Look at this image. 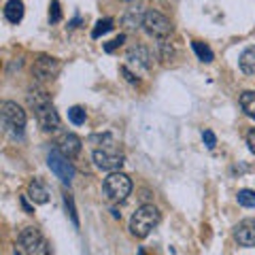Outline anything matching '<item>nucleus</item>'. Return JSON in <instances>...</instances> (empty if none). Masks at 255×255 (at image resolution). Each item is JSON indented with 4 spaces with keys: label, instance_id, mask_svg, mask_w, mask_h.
I'll return each instance as SVG.
<instances>
[{
    "label": "nucleus",
    "instance_id": "nucleus-1",
    "mask_svg": "<svg viewBox=\"0 0 255 255\" xmlns=\"http://www.w3.org/2000/svg\"><path fill=\"white\" fill-rule=\"evenodd\" d=\"M28 105L34 109V115H36V122L38 126H41V130L45 132H53L60 128V115L58 111L53 109L49 96H47L45 92H30L28 94Z\"/></svg>",
    "mask_w": 255,
    "mask_h": 255
},
{
    "label": "nucleus",
    "instance_id": "nucleus-2",
    "mask_svg": "<svg viewBox=\"0 0 255 255\" xmlns=\"http://www.w3.org/2000/svg\"><path fill=\"white\" fill-rule=\"evenodd\" d=\"M15 255H49V243L36 228H23L15 243Z\"/></svg>",
    "mask_w": 255,
    "mask_h": 255
},
{
    "label": "nucleus",
    "instance_id": "nucleus-3",
    "mask_svg": "<svg viewBox=\"0 0 255 255\" xmlns=\"http://www.w3.org/2000/svg\"><path fill=\"white\" fill-rule=\"evenodd\" d=\"M159 211L155 209L153 204H142L136 209V213L132 215L130 219V232L132 236L136 238H147L151 234V230H153L157 223H159Z\"/></svg>",
    "mask_w": 255,
    "mask_h": 255
},
{
    "label": "nucleus",
    "instance_id": "nucleus-4",
    "mask_svg": "<svg viewBox=\"0 0 255 255\" xmlns=\"http://www.w3.org/2000/svg\"><path fill=\"white\" fill-rule=\"evenodd\" d=\"M102 189H105L107 200H111V202H122V200H126V198L130 196L132 181H130L128 174L117 170V172H111L109 177L105 179V185H102Z\"/></svg>",
    "mask_w": 255,
    "mask_h": 255
},
{
    "label": "nucleus",
    "instance_id": "nucleus-5",
    "mask_svg": "<svg viewBox=\"0 0 255 255\" xmlns=\"http://www.w3.org/2000/svg\"><path fill=\"white\" fill-rule=\"evenodd\" d=\"M2 124L6 128V132H11L13 136H21L23 128H26V111L17 102H11V100L2 102Z\"/></svg>",
    "mask_w": 255,
    "mask_h": 255
},
{
    "label": "nucleus",
    "instance_id": "nucleus-6",
    "mask_svg": "<svg viewBox=\"0 0 255 255\" xmlns=\"http://www.w3.org/2000/svg\"><path fill=\"white\" fill-rule=\"evenodd\" d=\"M142 26H145L147 34L149 36H155V38H166L172 32V23L170 19L162 15L159 11H147L145 13V19H142Z\"/></svg>",
    "mask_w": 255,
    "mask_h": 255
},
{
    "label": "nucleus",
    "instance_id": "nucleus-7",
    "mask_svg": "<svg viewBox=\"0 0 255 255\" xmlns=\"http://www.w3.org/2000/svg\"><path fill=\"white\" fill-rule=\"evenodd\" d=\"M47 164H49L51 172L62 183L70 185V181H73V177H75V166H73V162H70L66 155H62L60 151H51V153L47 155Z\"/></svg>",
    "mask_w": 255,
    "mask_h": 255
},
{
    "label": "nucleus",
    "instance_id": "nucleus-8",
    "mask_svg": "<svg viewBox=\"0 0 255 255\" xmlns=\"http://www.w3.org/2000/svg\"><path fill=\"white\" fill-rule=\"evenodd\" d=\"M124 153H119L117 149H96L94 151V164L100 170H109V172H117L124 166Z\"/></svg>",
    "mask_w": 255,
    "mask_h": 255
},
{
    "label": "nucleus",
    "instance_id": "nucleus-9",
    "mask_svg": "<svg viewBox=\"0 0 255 255\" xmlns=\"http://www.w3.org/2000/svg\"><path fill=\"white\" fill-rule=\"evenodd\" d=\"M60 73V62L49 55H38L34 60V66H32V75H34L38 81H51L55 79V75Z\"/></svg>",
    "mask_w": 255,
    "mask_h": 255
},
{
    "label": "nucleus",
    "instance_id": "nucleus-10",
    "mask_svg": "<svg viewBox=\"0 0 255 255\" xmlns=\"http://www.w3.org/2000/svg\"><path fill=\"white\" fill-rule=\"evenodd\" d=\"M55 145H58V151L62 155H66L68 159H73V157H77L79 153H81V138L77 136V134H62V136L55 140Z\"/></svg>",
    "mask_w": 255,
    "mask_h": 255
},
{
    "label": "nucleus",
    "instance_id": "nucleus-11",
    "mask_svg": "<svg viewBox=\"0 0 255 255\" xmlns=\"http://www.w3.org/2000/svg\"><path fill=\"white\" fill-rule=\"evenodd\" d=\"M234 238L241 247H255V221L247 219L243 223H238L234 230Z\"/></svg>",
    "mask_w": 255,
    "mask_h": 255
},
{
    "label": "nucleus",
    "instance_id": "nucleus-12",
    "mask_svg": "<svg viewBox=\"0 0 255 255\" xmlns=\"http://www.w3.org/2000/svg\"><path fill=\"white\" fill-rule=\"evenodd\" d=\"M28 198L34 204H47L49 202V189L45 187V183L43 181H30V185H28Z\"/></svg>",
    "mask_w": 255,
    "mask_h": 255
},
{
    "label": "nucleus",
    "instance_id": "nucleus-13",
    "mask_svg": "<svg viewBox=\"0 0 255 255\" xmlns=\"http://www.w3.org/2000/svg\"><path fill=\"white\" fill-rule=\"evenodd\" d=\"M128 60H130L132 64H140V66L145 68V70H149L151 64H153V60H151V53H149L142 45L130 47V49H128Z\"/></svg>",
    "mask_w": 255,
    "mask_h": 255
},
{
    "label": "nucleus",
    "instance_id": "nucleus-14",
    "mask_svg": "<svg viewBox=\"0 0 255 255\" xmlns=\"http://www.w3.org/2000/svg\"><path fill=\"white\" fill-rule=\"evenodd\" d=\"M4 17L11 23H19L23 19V2L21 0H9L4 6Z\"/></svg>",
    "mask_w": 255,
    "mask_h": 255
},
{
    "label": "nucleus",
    "instance_id": "nucleus-15",
    "mask_svg": "<svg viewBox=\"0 0 255 255\" xmlns=\"http://www.w3.org/2000/svg\"><path fill=\"white\" fill-rule=\"evenodd\" d=\"M238 64H241V70L245 75H255V45L247 47V49L241 53Z\"/></svg>",
    "mask_w": 255,
    "mask_h": 255
},
{
    "label": "nucleus",
    "instance_id": "nucleus-16",
    "mask_svg": "<svg viewBox=\"0 0 255 255\" xmlns=\"http://www.w3.org/2000/svg\"><path fill=\"white\" fill-rule=\"evenodd\" d=\"M241 107L247 117L255 119V92H243L241 94Z\"/></svg>",
    "mask_w": 255,
    "mask_h": 255
},
{
    "label": "nucleus",
    "instance_id": "nucleus-17",
    "mask_svg": "<svg viewBox=\"0 0 255 255\" xmlns=\"http://www.w3.org/2000/svg\"><path fill=\"white\" fill-rule=\"evenodd\" d=\"M142 19H145V13H140V11H136V9H132L130 13L124 17V23L130 30H134V28H138V26H142Z\"/></svg>",
    "mask_w": 255,
    "mask_h": 255
},
{
    "label": "nucleus",
    "instance_id": "nucleus-18",
    "mask_svg": "<svg viewBox=\"0 0 255 255\" xmlns=\"http://www.w3.org/2000/svg\"><path fill=\"white\" fill-rule=\"evenodd\" d=\"M236 200L241 206H247V209H255V191L253 189H241L236 196Z\"/></svg>",
    "mask_w": 255,
    "mask_h": 255
},
{
    "label": "nucleus",
    "instance_id": "nucleus-19",
    "mask_svg": "<svg viewBox=\"0 0 255 255\" xmlns=\"http://www.w3.org/2000/svg\"><path fill=\"white\" fill-rule=\"evenodd\" d=\"M194 51L198 53V58H200L202 62H206V64L213 62V58H215V53L211 51V47L200 43V41H194Z\"/></svg>",
    "mask_w": 255,
    "mask_h": 255
},
{
    "label": "nucleus",
    "instance_id": "nucleus-20",
    "mask_svg": "<svg viewBox=\"0 0 255 255\" xmlns=\"http://www.w3.org/2000/svg\"><path fill=\"white\" fill-rule=\"evenodd\" d=\"M85 109L83 107H70L68 109V119L73 122L75 126H83L85 124Z\"/></svg>",
    "mask_w": 255,
    "mask_h": 255
},
{
    "label": "nucleus",
    "instance_id": "nucleus-21",
    "mask_svg": "<svg viewBox=\"0 0 255 255\" xmlns=\"http://www.w3.org/2000/svg\"><path fill=\"white\" fill-rule=\"evenodd\" d=\"M109 30H113V19H100L96 23V28L92 30V38H100L102 34H107Z\"/></svg>",
    "mask_w": 255,
    "mask_h": 255
},
{
    "label": "nucleus",
    "instance_id": "nucleus-22",
    "mask_svg": "<svg viewBox=\"0 0 255 255\" xmlns=\"http://www.w3.org/2000/svg\"><path fill=\"white\" fill-rule=\"evenodd\" d=\"M64 204H66V211L70 213V219H73V223H75V226H79V217H77V209H75L73 196H70V194L64 196Z\"/></svg>",
    "mask_w": 255,
    "mask_h": 255
},
{
    "label": "nucleus",
    "instance_id": "nucleus-23",
    "mask_svg": "<svg viewBox=\"0 0 255 255\" xmlns=\"http://www.w3.org/2000/svg\"><path fill=\"white\" fill-rule=\"evenodd\" d=\"M62 17V13H60V2L58 0H51V9H49V19L55 23V21H60Z\"/></svg>",
    "mask_w": 255,
    "mask_h": 255
},
{
    "label": "nucleus",
    "instance_id": "nucleus-24",
    "mask_svg": "<svg viewBox=\"0 0 255 255\" xmlns=\"http://www.w3.org/2000/svg\"><path fill=\"white\" fill-rule=\"evenodd\" d=\"M202 138H204V142H206V147H209V149H213L215 145H217V138H215V134L211 130H204L202 132Z\"/></svg>",
    "mask_w": 255,
    "mask_h": 255
},
{
    "label": "nucleus",
    "instance_id": "nucleus-25",
    "mask_svg": "<svg viewBox=\"0 0 255 255\" xmlns=\"http://www.w3.org/2000/svg\"><path fill=\"white\" fill-rule=\"evenodd\" d=\"M124 41H126V36H124V34H119L117 38H113L111 43H107V45H105V51H113V49H117V47L122 45Z\"/></svg>",
    "mask_w": 255,
    "mask_h": 255
},
{
    "label": "nucleus",
    "instance_id": "nucleus-26",
    "mask_svg": "<svg viewBox=\"0 0 255 255\" xmlns=\"http://www.w3.org/2000/svg\"><path fill=\"white\" fill-rule=\"evenodd\" d=\"M247 145H249L251 153H255V128L249 130V134H247Z\"/></svg>",
    "mask_w": 255,
    "mask_h": 255
},
{
    "label": "nucleus",
    "instance_id": "nucleus-27",
    "mask_svg": "<svg viewBox=\"0 0 255 255\" xmlns=\"http://www.w3.org/2000/svg\"><path fill=\"white\" fill-rule=\"evenodd\" d=\"M122 73L126 75V79H128V81H130V83H138V77H134V75H132L130 70L126 68V66H122Z\"/></svg>",
    "mask_w": 255,
    "mask_h": 255
},
{
    "label": "nucleus",
    "instance_id": "nucleus-28",
    "mask_svg": "<svg viewBox=\"0 0 255 255\" xmlns=\"http://www.w3.org/2000/svg\"><path fill=\"white\" fill-rule=\"evenodd\" d=\"M21 204H23V209H26V213H32V209H30L28 202H26V198H21Z\"/></svg>",
    "mask_w": 255,
    "mask_h": 255
},
{
    "label": "nucleus",
    "instance_id": "nucleus-29",
    "mask_svg": "<svg viewBox=\"0 0 255 255\" xmlns=\"http://www.w3.org/2000/svg\"><path fill=\"white\" fill-rule=\"evenodd\" d=\"M113 217H115V219H122V213H119L117 209H113Z\"/></svg>",
    "mask_w": 255,
    "mask_h": 255
},
{
    "label": "nucleus",
    "instance_id": "nucleus-30",
    "mask_svg": "<svg viewBox=\"0 0 255 255\" xmlns=\"http://www.w3.org/2000/svg\"><path fill=\"white\" fill-rule=\"evenodd\" d=\"M138 255H145V251H142V249H140V251H138Z\"/></svg>",
    "mask_w": 255,
    "mask_h": 255
}]
</instances>
